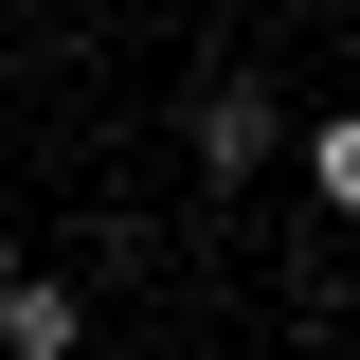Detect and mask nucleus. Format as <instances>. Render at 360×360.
<instances>
[{
	"instance_id": "nucleus-1",
	"label": "nucleus",
	"mask_w": 360,
	"mask_h": 360,
	"mask_svg": "<svg viewBox=\"0 0 360 360\" xmlns=\"http://www.w3.org/2000/svg\"><path fill=\"white\" fill-rule=\"evenodd\" d=\"M270 144H288V108H270L252 72H217V90H198V162H217V180H252Z\"/></svg>"
},
{
	"instance_id": "nucleus-2",
	"label": "nucleus",
	"mask_w": 360,
	"mask_h": 360,
	"mask_svg": "<svg viewBox=\"0 0 360 360\" xmlns=\"http://www.w3.org/2000/svg\"><path fill=\"white\" fill-rule=\"evenodd\" d=\"M0 342H18V360H72V342H90V307L54 288V270H18V288H0Z\"/></svg>"
},
{
	"instance_id": "nucleus-3",
	"label": "nucleus",
	"mask_w": 360,
	"mask_h": 360,
	"mask_svg": "<svg viewBox=\"0 0 360 360\" xmlns=\"http://www.w3.org/2000/svg\"><path fill=\"white\" fill-rule=\"evenodd\" d=\"M307 180H324V217H360V108H324V127H307Z\"/></svg>"
},
{
	"instance_id": "nucleus-4",
	"label": "nucleus",
	"mask_w": 360,
	"mask_h": 360,
	"mask_svg": "<svg viewBox=\"0 0 360 360\" xmlns=\"http://www.w3.org/2000/svg\"><path fill=\"white\" fill-rule=\"evenodd\" d=\"M0 288H18V252H0Z\"/></svg>"
}]
</instances>
